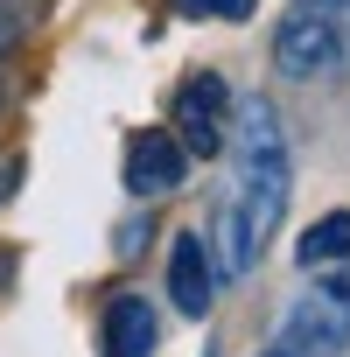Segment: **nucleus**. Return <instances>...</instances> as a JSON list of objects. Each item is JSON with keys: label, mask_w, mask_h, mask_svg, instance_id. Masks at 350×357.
Wrapping results in <instances>:
<instances>
[{"label": "nucleus", "mask_w": 350, "mask_h": 357, "mask_svg": "<svg viewBox=\"0 0 350 357\" xmlns=\"http://www.w3.org/2000/svg\"><path fill=\"white\" fill-rule=\"evenodd\" d=\"M8 50H15V15L0 8V56H8Z\"/></svg>", "instance_id": "obj_10"}, {"label": "nucleus", "mask_w": 350, "mask_h": 357, "mask_svg": "<svg viewBox=\"0 0 350 357\" xmlns=\"http://www.w3.org/2000/svg\"><path fill=\"white\" fill-rule=\"evenodd\" d=\"M225 126H231V84L218 70H197L175 91V140H183L190 161H211L225 154Z\"/></svg>", "instance_id": "obj_4"}, {"label": "nucleus", "mask_w": 350, "mask_h": 357, "mask_svg": "<svg viewBox=\"0 0 350 357\" xmlns=\"http://www.w3.org/2000/svg\"><path fill=\"white\" fill-rule=\"evenodd\" d=\"M231 126H238V175H231V197H225L218 238H225V273H252L259 252H266V238L280 231L294 161H287L280 112H273L266 98H238Z\"/></svg>", "instance_id": "obj_1"}, {"label": "nucleus", "mask_w": 350, "mask_h": 357, "mask_svg": "<svg viewBox=\"0 0 350 357\" xmlns=\"http://www.w3.org/2000/svg\"><path fill=\"white\" fill-rule=\"evenodd\" d=\"M273 357H280V350H273Z\"/></svg>", "instance_id": "obj_12"}, {"label": "nucleus", "mask_w": 350, "mask_h": 357, "mask_svg": "<svg viewBox=\"0 0 350 357\" xmlns=\"http://www.w3.org/2000/svg\"><path fill=\"white\" fill-rule=\"evenodd\" d=\"M294 259H301V266H336V259H350V211H322V218L294 238Z\"/></svg>", "instance_id": "obj_8"}, {"label": "nucleus", "mask_w": 350, "mask_h": 357, "mask_svg": "<svg viewBox=\"0 0 350 357\" xmlns=\"http://www.w3.org/2000/svg\"><path fill=\"white\" fill-rule=\"evenodd\" d=\"M98 343H105V357H147L154 350V308L140 294H112L98 315Z\"/></svg>", "instance_id": "obj_7"}, {"label": "nucleus", "mask_w": 350, "mask_h": 357, "mask_svg": "<svg viewBox=\"0 0 350 357\" xmlns=\"http://www.w3.org/2000/svg\"><path fill=\"white\" fill-rule=\"evenodd\" d=\"M350 343V280H329L315 294H301L280 322V357H336Z\"/></svg>", "instance_id": "obj_2"}, {"label": "nucleus", "mask_w": 350, "mask_h": 357, "mask_svg": "<svg viewBox=\"0 0 350 357\" xmlns=\"http://www.w3.org/2000/svg\"><path fill=\"white\" fill-rule=\"evenodd\" d=\"M183 183H190V154H183V140H175L168 126H140V133L126 140V190H133L140 204H154V197L183 190Z\"/></svg>", "instance_id": "obj_5"}, {"label": "nucleus", "mask_w": 350, "mask_h": 357, "mask_svg": "<svg viewBox=\"0 0 350 357\" xmlns=\"http://www.w3.org/2000/svg\"><path fill=\"white\" fill-rule=\"evenodd\" d=\"M211 287H218L211 245H204V231H183L168 245V294H175V308H183L190 322H204L211 315Z\"/></svg>", "instance_id": "obj_6"}, {"label": "nucleus", "mask_w": 350, "mask_h": 357, "mask_svg": "<svg viewBox=\"0 0 350 357\" xmlns=\"http://www.w3.org/2000/svg\"><path fill=\"white\" fill-rule=\"evenodd\" d=\"M168 15H183V22H245L252 0H168Z\"/></svg>", "instance_id": "obj_9"}, {"label": "nucleus", "mask_w": 350, "mask_h": 357, "mask_svg": "<svg viewBox=\"0 0 350 357\" xmlns=\"http://www.w3.org/2000/svg\"><path fill=\"white\" fill-rule=\"evenodd\" d=\"M273 63H280V77H294V84H308V77H329L336 63H343V36H336V15L329 8H294L287 22H280V36H273Z\"/></svg>", "instance_id": "obj_3"}, {"label": "nucleus", "mask_w": 350, "mask_h": 357, "mask_svg": "<svg viewBox=\"0 0 350 357\" xmlns=\"http://www.w3.org/2000/svg\"><path fill=\"white\" fill-rule=\"evenodd\" d=\"M0 98H8V91H0Z\"/></svg>", "instance_id": "obj_11"}]
</instances>
